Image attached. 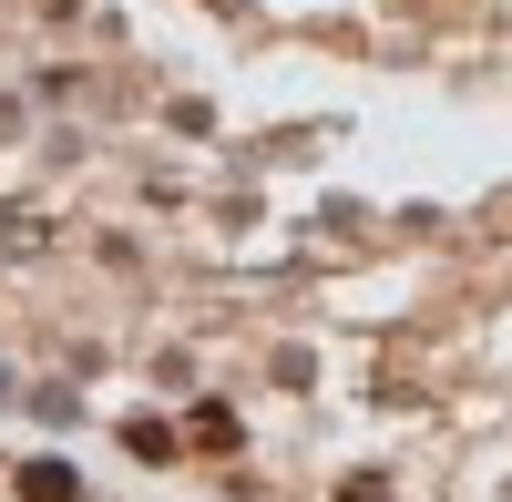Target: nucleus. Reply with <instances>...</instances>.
Wrapping results in <instances>:
<instances>
[{"label":"nucleus","mask_w":512,"mask_h":502,"mask_svg":"<svg viewBox=\"0 0 512 502\" xmlns=\"http://www.w3.org/2000/svg\"><path fill=\"white\" fill-rule=\"evenodd\" d=\"M338 502H390V492H379V482H349V492H338Z\"/></svg>","instance_id":"nucleus-2"},{"label":"nucleus","mask_w":512,"mask_h":502,"mask_svg":"<svg viewBox=\"0 0 512 502\" xmlns=\"http://www.w3.org/2000/svg\"><path fill=\"white\" fill-rule=\"evenodd\" d=\"M21 492H31V502H72V472H62V462H31Z\"/></svg>","instance_id":"nucleus-1"}]
</instances>
